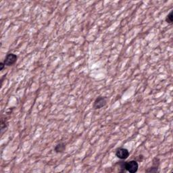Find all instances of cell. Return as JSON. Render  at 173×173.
<instances>
[{
    "label": "cell",
    "mask_w": 173,
    "mask_h": 173,
    "mask_svg": "<svg viewBox=\"0 0 173 173\" xmlns=\"http://www.w3.org/2000/svg\"><path fill=\"white\" fill-rule=\"evenodd\" d=\"M125 168L126 171L129 172L130 173H135L138 171L139 165L137 161L131 160L129 161V162H125Z\"/></svg>",
    "instance_id": "cell-1"
},
{
    "label": "cell",
    "mask_w": 173,
    "mask_h": 173,
    "mask_svg": "<svg viewBox=\"0 0 173 173\" xmlns=\"http://www.w3.org/2000/svg\"><path fill=\"white\" fill-rule=\"evenodd\" d=\"M106 104H107L106 99L104 98V97H98V98L95 100L94 103H93V107L95 110H99L101 109V108L104 107L105 105H106Z\"/></svg>",
    "instance_id": "cell-2"
},
{
    "label": "cell",
    "mask_w": 173,
    "mask_h": 173,
    "mask_svg": "<svg viewBox=\"0 0 173 173\" xmlns=\"http://www.w3.org/2000/svg\"><path fill=\"white\" fill-rule=\"evenodd\" d=\"M18 59L17 55L14 54H8L7 55V56L5 57V59L4 62V63L5 66H12L13 64H15L16 62Z\"/></svg>",
    "instance_id": "cell-3"
},
{
    "label": "cell",
    "mask_w": 173,
    "mask_h": 173,
    "mask_svg": "<svg viewBox=\"0 0 173 173\" xmlns=\"http://www.w3.org/2000/svg\"><path fill=\"white\" fill-rule=\"evenodd\" d=\"M116 156L121 160H126L129 156V151L126 148H119L116 151Z\"/></svg>",
    "instance_id": "cell-4"
},
{
    "label": "cell",
    "mask_w": 173,
    "mask_h": 173,
    "mask_svg": "<svg viewBox=\"0 0 173 173\" xmlns=\"http://www.w3.org/2000/svg\"><path fill=\"white\" fill-rule=\"evenodd\" d=\"M152 164H153V165H152L151 168L146 170L147 172H156L158 171V167H159L160 165V160L157 158H155L153 161H152Z\"/></svg>",
    "instance_id": "cell-5"
},
{
    "label": "cell",
    "mask_w": 173,
    "mask_h": 173,
    "mask_svg": "<svg viewBox=\"0 0 173 173\" xmlns=\"http://www.w3.org/2000/svg\"><path fill=\"white\" fill-rule=\"evenodd\" d=\"M65 149H66V144L64 143H58L54 148V150L56 153H62V152L65 151Z\"/></svg>",
    "instance_id": "cell-6"
},
{
    "label": "cell",
    "mask_w": 173,
    "mask_h": 173,
    "mask_svg": "<svg viewBox=\"0 0 173 173\" xmlns=\"http://www.w3.org/2000/svg\"><path fill=\"white\" fill-rule=\"evenodd\" d=\"M172 21H173V14H172V11H171V12L168 14V16H166V22L167 23H168V24H172Z\"/></svg>",
    "instance_id": "cell-7"
},
{
    "label": "cell",
    "mask_w": 173,
    "mask_h": 173,
    "mask_svg": "<svg viewBox=\"0 0 173 173\" xmlns=\"http://www.w3.org/2000/svg\"><path fill=\"white\" fill-rule=\"evenodd\" d=\"M8 123L6 122V121H4V119H2V123H1V130H2V133H3V131L5 130V128H7V126H8Z\"/></svg>",
    "instance_id": "cell-8"
},
{
    "label": "cell",
    "mask_w": 173,
    "mask_h": 173,
    "mask_svg": "<svg viewBox=\"0 0 173 173\" xmlns=\"http://www.w3.org/2000/svg\"><path fill=\"white\" fill-rule=\"evenodd\" d=\"M0 66H1V68H0V70H3V69H4V66H5V65L4 64V62H2L1 64H0Z\"/></svg>",
    "instance_id": "cell-9"
}]
</instances>
